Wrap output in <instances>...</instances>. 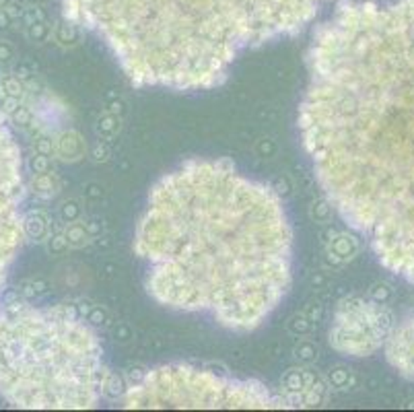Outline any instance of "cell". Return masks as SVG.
<instances>
[{
  "label": "cell",
  "mask_w": 414,
  "mask_h": 412,
  "mask_svg": "<svg viewBox=\"0 0 414 412\" xmlns=\"http://www.w3.org/2000/svg\"><path fill=\"white\" fill-rule=\"evenodd\" d=\"M330 0H62L140 87L211 89L256 46L303 29Z\"/></svg>",
  "instance_id": "cell-3"
},
{
  "label": "cell",
  "mask_w": 414,
  "mask_h": 412,
  "mask_svg": "<svg viewBox=\"0 0 414 412\" xmlns=\"http://www.w3.org/2000/svg\"><path fill=\"white\" fill-rule=\"evenodd\" d=\"M23 192L21 153L0 110V293L25 239V217L21 213Z\"/></svg>",
  "instance_id": "cell-6"
},
{
  "label": "cell",
  "mask_w": 414,
  "mask_h": 412,
  "mask_svg": "<svg viewBox=\"0 0 414 412\" xmlns=\"http://www.w3.org/2000/svg\"><path fill=\"white\" fill-rule=\"evenodd\" d=\"M108 389L97 334L66 305L0 311V396L29 411H83Z\"/></svg>",
  "instance_id": "cell-4"
},
{
  "label": "cell",
  "mask_w": 414,
  "mask_h": 412,
  "mask_svg": "<svg viewBox=\"0 0 414 412\" xmlns=\"http://www.w3.org/2000/svg\"><path fill=\"white\" fill-rule=\"evenodd\" d=\"M11 4V0H0V8H6Z\"/></svg>",
  "instance_id": "cell-9"
},
{
  "label": "cell",
  "mask_w": 414,
  "mask_h": 412,
  "mask_svg": "<svg viewBox=\"0 0 414 412\" xmlns=\"http://www.w3.org/2000/svg\"><path fill=\"white\" fill-rule=\"evenodd\" d=\"M124 408H287L266 385L190 365L146 371L126 387Z\"/></svg>",
  "instance_id": "cell-5"
},
{
  "label": "cell",
  "mask_w": 414,
  "mask_h": 412,
  "mask_svg": "<svg viewBox=\"0 0 414 412\" xmlns=\"http://www.w3.org/2000/svg\"><path fill=\"white\" fill-rule=\"evenodd\" d=\"M299 132L338 215L414 285V0H346L307 52Z\"/></svg>",
  "instance_id": "cell-1"
},
{
  "label": "cell",
  "mask_w": 414,
  "mask_h": 412,
  "mask_svg": "<svg viewBox=\"0 0 414 412\" xmlns=\"http://www.w3.org/2000/svg\"><path fill=\"white\" fill-rule=\"evenodd\" d=\"M394 326V316L384 303L353 297L336 309L330 342L344 355L369 357L386 344Z\"/></svg>",
  "instance_id": "cell-7"
},
{
  "label": "cell",
  "mask_w": 414,
  "mask_h": 412,
  "mask_svg": "<svg viewBox=\"0 0 414 412\" xmlns=\"http://www.w3.org/2000/svg\"><path fill=\"white\" fill-rule=\"evenodd\" d=\"M386 357L400 375L414 380V311L394 326L386 342Z\"/></svg>",
  "instance_id": "cell-8"
},
{
  "label": "cell",
  "mask_w": 414,
  "mask_h": 412,
  "mask_svg": "<svg viewBox=\"0 0 414 412\" xmlns=\"http://www.w3.org/2000/svg\"><path fill=\"white\" fill-rule=\"evenodd\" d=\"M134 249L155 301L235 332L258 328L291 287L293 233L278 196L227 161L194 159L163 175Z\"/></svg>",
  "instance_id": "cell-2"
}]
</instances>
